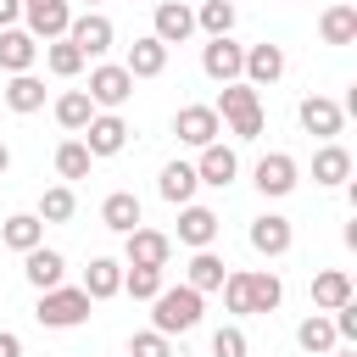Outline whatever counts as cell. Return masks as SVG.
I'll return each instance as SVG.
<instances>
[{
  "label": "cell",
  "mask_w": 357,
  "mask_h": 357,
  "mask_svg": "<svg viewBox=\"0 0 357 357\" xmlns=\"http://www.w3.org/2000/svg\"><path fill=\"white\" fill-rule=\"evenodd\" d=\"M212 112H218V123H229L234 139H257V134H262V100H257V89H251L245 78L223 84V95H218Z\"/></svg>",
  "instance_id": "obj_1"
},
{
  "label": "cell",
  "mask_w": 357,
  "mask_h": 357,
  "mask_svg": "<svg viewBox=\"0 0 357 357\" xmlns=\"http://www.w3.org/2000/svg\"><path fill=\"white\" fill-rule=\"evenodd\" d=\"M201 324V296L190 290V284H173V290H162L156 301H151V329L156 335H184V329H195Z\"/></svg>",
  "instance_id": "obj_2"
},
{
  "label": "cell",
  "mask_w": 357,
  "mask_h": 357,
  "mask_svg": "<svg viewBox=\"0 0 357 357\" xmlns=\"http://www.w3.org/2000/svg\"><path fill=\"white\" fill-rule=\"evenodd\" d=\"M33 318H39L45 329H73V324H84V318H89V296H84L78 284L39 290V307H33Z\"/></svg>",
  "instance_id": "obj_3"
},
{
  "label": "cell",
  "mask_w": 357,
  "mask_h": 357,
  "mask_svg": "<svg viewBox=\"0 0 357 357\" xmlns=\"http://www.w3.org/2000/svg\"><path fill=\"white\" fill-rule=\"evenodd\" d=\"M67 39H73V45H78V56L89 61V56H106V50H112L117 28H112V17H106V11H84V17H73V22H67Z\"/></svg>",
  "instance_id": "obj_4"
},
{
  "label": "cell",
  "mask_w": 357,
  "mask_h": 357,
  "mask_svg": "<svg viewBox=\"0 0 357 357\" xmlns=\"http://www.w3.org/2000/svg\"><path fill=\"white\" fill-rule=\"evenodd\" d=\"M22 17H28V33L50 45V39H67L73 0H22Z\"/></svg>",
  "instance_id": "obj_5"
},
{
  "label": "cell",
  "mask_w": 357,
  "mask_h": 357,
  "mask_svg": "<svg viewBox=\"0 0 357 357\" xmlns=\"http://www.w3.org/2000/svg\"><path fill=\"white\" fill-rule=\"evenodd\" d=\"M173 134H178L184 145L206 151V145H218L223 123H218V112H212V106H178V117H173Z\"/></svg>",
  "instance_id": "obj_6"
},
{
  "label": "cell",
  "mask_w": 357,
  "mask_h": 357,
  "mask_svg": "<svg viewBox=\"0 0 357 357\" xmlns=\"http://www.w3.org/2000/svg\"><path fill=\"white\" fill-rule=\"evenodd\" d=\"M240 67H245V45H234L229 33H223V39H206V50H201V73H206V78L234 84Z\"/></svg>",
  "instance_id": "obj_7"
},
{
  "label": "cell",
  "mask_w": 357,
  "mask_h": 357,
  "mask_svg": "<svg viewBox=\"0 0 357 357\" xmlns=\"http://www.w3.org/2000/svg\"><path fill=\"white\" fill-rule=\"evenodd\" d=\"M296 117H301V128H307V134L335 139V134H340V123H346V106H340V100H329V95H307V100L296 106Z\"/></svg>",
  "instance_id": "obj_8"
},
{
  "label": "cell",
  "mask_w": 357,
  "mask_h": 357,
  "mask_svg": "<svg viewBox=\"0 0 357 357\" xmlns=\"http://www.w3.org/2000/svg\"><path fill=\"white\" fill-rule=\"evenodd\" d=\"M123 145H128V123H123L117 112H95L89 128H84V151H89V156H117Z\"/></svg>",
  "instance_id": "obj_9"
},
{
  "label": "cell",
  "mask_w": 357,
  "mask_h": 357,
  "mask_svg": "<svg viewBox=\"0 0 357 357\" xmlns=\"http://www.w3.org/2000/svg\"><path fill=\"white\" fill-rule=\"evenodd\" d=\"M123 257H128L123 268H167L173 240H167L162 229H128V251H123Z\"/></svg>",
  "instance_id": "obj_10"
},
{
  "label": "cell",
  "mask_w": 357,
  "mask_h": 357,
  "mask_svg": "<svg viewBox=\"0 0 357 357\" xmlns=\"http://www.w3.org/2000/svg\"><path fill=\"white\" fill-rule=\"evenodd\" d=\"M84 95H89L95 106L117 112V106H123V100L134 95V78H128L123 67H112V61H106V67H95V73H89V89H84Z\"/></svg>",
  "instance_id": "obj_11"
},
{
  "label": "cell",
  "mask_w": 357,
  "mask_h": 357,
  "mask_svg": "<svg viewBox=\"0 0 357 357\" xmlns=\"http://www.w3.org/2000/svg\"><path fill=\"white\" fill-rule=\"evenodd\" d=\"M296 178H301V167H296L290 151H268V156L257 162V190H262V195H290Z\"/></svg>",
  "instance_id": "obj_12"
},
{
  "label": "cell",
  "mask_w": 357,
  "mask_h": 357,
  "mask_svg": "<svg viewBox=\"0 0 357 357\" xmlns=\"http://www.w3.org/2000/svg\"><path fill=\"white\" fill-rule=\"evenodd\" d=\"M195 33V11L184 6V0H162L156 6V28H151V39H162V45H184Z\"/></svg>",
  "instance_id": "obj_13"
},
{
  "label": "cell",
  "mask_w": 357,
  "mask_h": 357,
  "mask_svg": "<svg viewBox=\"0 0 357 357\" xmlns=\"http://www.w3.org/2000/svg\"><path fill=\"white\" fill-rule=\"evenodd\" d=\"M290 218H279V212H262V218H251V251H262V257H284L290 251Z\"/></svg>",
  "instance_id": "obj_14"
},
{
  "label": "cell",
  "mask_w": 357,
  "mask_h": 357,
  "mask_svg": "<svg viewBox=\"0 0 357 357\" xmlns=\"http://www.w3.org/2000/svg\"><path fill=\"white\" fill-rule=\"evenodd\" d=\"M240 284H245V312H273L279 301H284V284H279V273H268V268H240Z\"/></svg>",
  "instance_id": "obj_15"
},
{
  "label": "cell",
  "mask_w": 357,
  "mask_h": 357,
  "mask_svg": "<svg viewBox=\"0 0 357 357\" xmlns=\"http://www.w3.org/2000/svg\"><path fill=\"white\" fill-rule=\"evenodd\" d=\"M39 61V39L28 33V28H0V67L17 78V73H28Z\"/></svg>",
  "instance_id": "obj_16"
},
{
  "label": "cell",
  "mask_w": 357,
  "mask_h": 357,
  "mask_svg": "<svg viewBox=\"0 0 357 357\" xmlns=\"http://www.w3.org/2000/svg\"><path fill=\"white\" fill-rule=\"evenodd\" d=\"M234 173H240V156H234L229 145H206V151H201V162H195V178H201V184H212V190H229V184H234Z\"/></svg>",
  "instance_id": "obj_17"
},
{
  "label": "cell",
  "mask_w": 357,
  "mask_h": 357,
  "mask_svg": "<svg viewBox=\"0 0 357 357\" xmlns=\"http://www.w3.org/2000/svg\"><path fill=\"white\" fill-rule=\"evenodd\" d=\"M178 240H184V245H195V251H212V240H218V212L190 201V206L178 212Z\"/></svg>",
  "instance_id": "obj_18"
},
{
  "label": "cell",
  "mask_w": 357,
  "mask_h": 357,
  "mask_svg": "<svg viewBox=\"0 0 357 357\" xmlns=\"http://www.w3.org/2000/svg\"><path fill=\"white\" fill-rule=\"evenodd\" d=\"M22 273H28V284H33V290H56V284H61V273H67V257H61V251H50V245H33V251L22 257Z\"/></svg>",
  "instance_id": "obj_19"
},
{
  "label": "cell",
  "mask_w": 357,
  "mask_h": 357,
  "mask_svg": "<svg viewBox=\"0 0 357 357\" xmlns=\"http://www.w3.org/2000/svg\"><path fill=\"white\" fill-rule=\"evenodd\" d=\"M162 67H167V45H162V39H151V33H145V39H134V45H128V56H123V73H128V78H156Z\"/></svg>",
  "instance_id": "obj_20"
},
{
  "label": "cell",
  "mask_w": 357,
  "mask_h": 357,
  "mask_svg": "<svg viewBox=\"0 0 357 357\" xmlns=\"http://www.w3.org/2000/svg\"><path fill=\"white\" fill-rule=\"evenodd\" d=\"M279 73H284V50H279V45H251V50H245V67H240V78H245L251 89L273 84Z\"/></svg>",
  "instance_id": "obj_21"
},
{
  "label": "cell",
  "mask_w": 357,
  "mask_h": 357,
  "mask_svg": "<svg viewBox=\"0 0 357 357\" xmlns=\"http://www.w3.org/2000/svg\"><path fill=\"white\" fill-rule=\"evenodd\" d=\"M195 162H167L162 167V178H156V190H162V201H173V206H190L195 201Z\"/></svg>",
  "instance_id": "obj_22"
},
{
  "label": "cell",
  "mask_w": 357,
  "mask_h": 357,
  "mask_svg": "<svg viewBox=\"0 0 357 357\" xmlns=\"http://www.w3.org/2000/svg\"><path fill=\"white\" fill-rule=\"evenodd\" d=\"M89 301H106V296H117L123 290V262H112V257H95L89 268H84V284H78Z\"/></svg>",
  "instance_id": "obj_23"
},
{
  "label": "cell",
  "mask_w": 357,
  "mask_h": 357,
  "mask_svg": "<svg viewBox=\"0 0 357 357\" xmlns=\"http://www.w3.org/2000/svg\"><path fill=\"white\" fill-rule=\"evenodd\" d=\"M100 223L117 229V234L139 229V195H134V190H112V195L100 201Z\"/></svg>",
  "instance_id": "obj_24"
},
{
  "label": "cell",
  "mask_w": 357,
  "mask_h": 357,
  "mask_svg": "<svg viewBox=\"0 0 357 357\" xmlns=\"http://www.w3.org/2000/svg\"><path fill=\"white\" fill-rule=\"evenodd\" d=\"M0 240H6L11 251H22V257H28L33 245H45V223H39L33 212H17V218H6V223H0Z\"/></svg>",
  "instance_id": "obj_25"
},
{
  "label": "cell",
  "mask_w": 357,
  "mask_h": 357,
  "mask_svg": "<svg viewBox=\"0 0 357 357\" xmlns=\"http://www.w3.org/2000/svg\"><path fill=\"white\" fill-rule=\"evenodd\" d=\"M351 301V279L340 273V268H324L318 279H312V307L318 312H335V307H346Z\"/></svg>",
  "instance_id": "obj_26"
},
{
  "label": "cell",
  "mask_w": 357,
  "mask_h": 357,
  "mask_svg": "<svg viewBox=\"0 0 357 357\" xmlns=\"http://www.w3.org/2000/svg\"><path fill=\"white\" fill-rule=\"evenodd\" d=\"M223 273H229V268H223V257L195 251V257H190V268H184V284H190L195 296H206V290H218V284H223Z\"/></svg>",
  "instance_id": "obj_27"
},
{
  "label": "cell",
  "mask_w": 357,
  "mask_h": 357,
  "mask_svg": "<svg viewBox=\"0 0 357 357\" xmlns=\"http://www.w3.org/2000/svg\"><path fill=\"white\" fill-rule=\"evenodd\" d=\"M296 340H301V351H312V357H329V351L340 346V340H335V324H329V312H312V318H301Z\"/></svg>",
  "instance_id": "obj_28"
},
{
  "label": "cell",
  "mask_w": 357,
  "mask_h": 357,
  "mask_svg": "<svg viewBox=\"0 0 357 357\" xmlns=\"http://www.w3.org/2000/svg\"><path fill=\"white\" fill-rule=\"evenodd\" d=\"M318 33H324V45H351L357 39V6H329L318 17Z\"/></svg>",
  "instance_id": "obj_29"
},
{
  "label": "cell",
  "mask_w": 357,
  "mask_h": 357,
  "mask_svg": "<svg viewBox=\"0 0 357 357\" xmlns=\"http://www.w3.org/2000/svg\"><path fill=\"white\" fill-rule=\"evenodd\" d=\"M6 106H11V112H22V117H28V112H39V106H45V78L17 73V78L6 84Z\"/></svg>",
  "instance_id": "obj_30"
},
{
  "label": "cell",
  "mask_w": 357,
  "mask_h": 357,
  "mask_svg": "<svg viewBox=\"0 0 357 357\" xmlns=\"http://www.w3.org/2000/svg\"><path fill=\"white\" fill-rule=\"evenodd\" d=\"M346 173H351V156H346V145H324L318 156H312V184H346Z\"/></svg>",
  "instance_id": "obj_31"
},
{
  "label": "cell",
  "mask_w": 357,
  "mask_h": 357,
  "mask_svg": "<svg viewBox=\"0 0 357 357\" xmlns=\"http://www.w3.org/2000/svg\"><path fill=\"white\" fill-rule=\"evenodd\" d=\"M89 117H95V100H89L84 89H67V95L56 100V123H61V128L84 134V128H89Z\"/></svg>",
  "instance_id": "obj_32"
},
{
  "label": "cell",
  "mask_w": 357,
  "mask_h": 357,
  "mask_svg": "<svg viewBox=\"0 0 357 357\" xmlns=\"http://www.w3.org/2000/svg\"><path fill=\"white\" fill-rule=\"evenodd\" d=\"M45 67H50L56 78H78V73H84V56H78L73 39H50V45H45Z\"/></svg>",
  "instance_id": "obj_33"
},
{
  "label": "cell",
  "mask_w": 357,
  "mask_h": 357,
  "mask_svg": "<svg viewBox=\"0 0 357 357\" xmlns=\"http://www.w3.org/2000/svg\"><path fill=\"white\" fill-rule=\"evenodd\" d=\"M73 212H78V195H73L67 184H56V190L39 195V212H33V218H39V223H67Z\"/></svg>",
  "instance_id": "obj_34"
},
{
  "label": "cell",
  "mask_w": 357,
  "mask_h": 357,
  "mask_svg": "<svg viewBox=\"0 0 357 357\" xmlns=\"http://www.w3.org/2000/svg\"><path fill=\"white\" fill-rule=\"evenodd\" d=\"M195 28H206V39H223V33L234 28V0H201Z\"/></svg>",
  "instance_id": "obj_35"
},
{
  "label": "cell",
  "mask_w": 357,
  "mask_h": 357,
  "mask_svg": "<svg viewBox=\"0 0 357 357\" xmlns=\"http://www.w3.org/2000/svg\"><path fill=\"white\" fill-rule=\"evenodd\" d=\"M123 290L134 301H156L167 284H162V268H123Z\"/></svg>",
  "instance_id": "obj_36"
},
{
  "label": "cell",
  "mask_w": 357,
  "mask_h": 357,
  "mask_svg": "<svg viewBox=\"0 0 357 357\" xmlns=\"http://www.w3.org/2000/svg\"><path fill=\"white\" fill-rule=\"evenodd\" d=\"M89 151H84V139H67V145H56V173L61 178H89Z\"/></svg>",
  "instance_id": "obj_37"
},
{
  "label": "cell",
  "mask_w": 357,
  "mask_h": 357,
  "mask_svg": "<svg viewBox=\"0 0 357 357\" xmlns=\"http://www.w3.org/2000/svg\"><path fill=\"white\" fill-rule=\"evenodd\" d=\"M251 346H245V329H234V324H223L218 335H212V357H245Z\"/></svg>",
  "instance_id": "obj_38"
},
{
  "label": "cell",
  "mask_w": 357,
  "mask_h": 357,
  "mask_svg": "<svg viewBox=\"0 0 357 357\" xmlns=\"http://www.w3.org/2000/svg\"><path fill=\"white\" fill-rule=\"evenodd\" d=\"M128 357H173V346H167V335H156V329H139V335L128 340Z\"/></svg>",
  "instance_id": "obj_39"
},
{
  "label": "cell",
  "mask_w": 357,
  "mask_h": 357,
  "mask_svg": "<svg viewBox=\"0 0 357 357\" xmlns=\"http://www.w3.org/2000/svg\"><path fill=\"white\" fill-rule=\"evenodd\" d=\"M329 324H335V340H357V296H351L346 307H335Z\"/></svg>",
  "instance_id": "obj_40"
},
{
  "label": "cell",
  "mask_w": 357,
  "mask_h": 357,
  "mask_svg": "<svg viewBox=\"0 0 357 357\" xmlns=\"http://www.w3.org/2000/svg\"><path fill=\"white\" fill-rule=\"evenodd\" d=\"M17 17H22V0H0V28H17Z\"/></svg>",
  "instance_id": "obj_41"
},
{
  "label": "cell",
  "mask_w": 357,
  "mask_h": 357,
  "mask_svg": "<svg viewBox=\"0 0 357 357\" xmlns=\"http://www.w3.org/2000/svg\"><path fill=\"white\" fill-rule=\"evenodd\" d=\"M0 357H22V340L11 329H0Z\"/></svg>",
  "instance_id": "obj_42"
},
{
  "label": "cell",
  "mask_w": 357,
  "mask_h": 357,
  "mask_svg": "<svg viewBox=\"0 0 357 357\" xmlns=\"http://www.w3.org/2000/svg\"><path fill=\"white\" fill-rule=\"evenodd\" d=\"M6 167H11V151H6V145H0V173H6Z\"/></svg>",
  "instance_id": "obj_43"
},
{
  "label": "cell",
  "mask_w": 357,
  "mask_h": 357,
  "mask_svg": "<svg viewBox=\"0 0 357 357\" xmlns=\"http://www.w3.org/2000/svg\"><path fill=\"white\" fill-rule=\"evenodd\" d=\"M329 357H357V351H340V346H335V351H329Z\"/></svg>",
  "instance_id": "obj_44"
},
{
  "label": "cell",
  "mask_w": 357,
  "mask_h": 357,
  "mask_svg": "<svg viewBox=\"0 0 357 357\" xmlns=\"http://www.w3.org/2000/svg\"><path fill=\"white\" fill-rule=\"evenodd\" d=\"M95 6H100V0H89V11H95Z\"/></svg>",
  "instance_id": "obj_45"
}]
</instances>
